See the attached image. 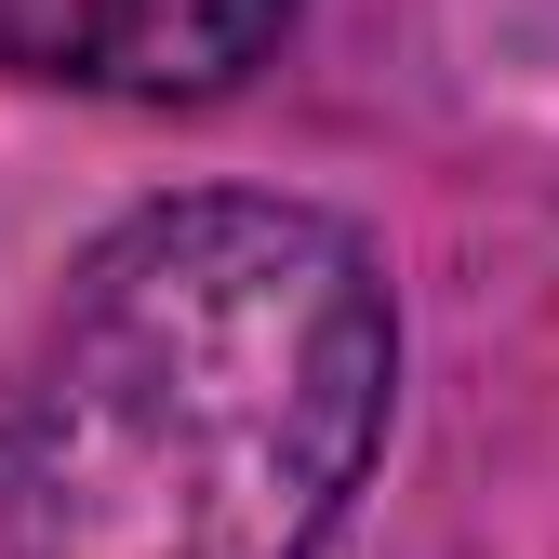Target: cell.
I'll list each match as a JSON object with an SVG mask.
<instances>
[{
	"instance_id": "obj_1",
	"label": "cell",
	"mask_w": 559,
	"mask_h": 559,
	"mask_svg": "<svg viewBox=\"0 0 559 559\" xmlns=\"http://www.w3.org/2000/svg\"><path fill=\"white\" fill-rule=\"evenodd\" d=\"M400 427L386 253L280 187L120 214L0 373V559H320Z\"/></svg>"
},
{
	"instance_id": "obj_2",
	"label": "cell",
	"mask_w": 559,
	"mask_h": 559,
	"mask_svg": "<svg viewBox=\"0 0 559 559\" xmlns=\"http://www.w3.org/2000/svg\"><path fill=\"white\" fill-rule=\"evenodd\" d=\"M307 0H0V81L107 107H214L280 67Z\"/></svg>"
}]
</instances>
